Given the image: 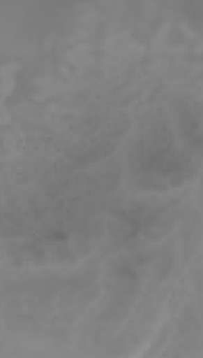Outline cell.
<instances>
[{
    "instance_id": "6da1fadb",
    "label": "cell",
    "mask_w": 203,
    "mask_h": 358,
    "mask_svg": "<svg viewBox=\"0 0 203 358\" xmlns=\"http://www.w3.org/2000/svg\"><path fill=\"white\" fill-rule=\"evenodd\" d=\"M171 147L168 137L158 134H153L149 143L141 145L140 164L144 167L142 171L152 173V180L170 182L172 185L174 180L181 178L183 162Z\"/></svg>"
}]
</instances>
